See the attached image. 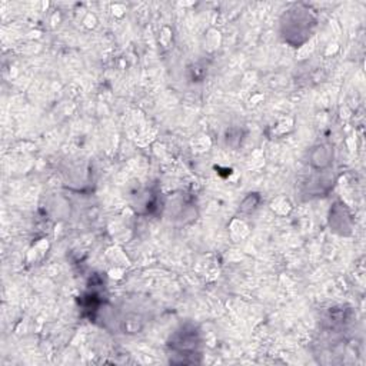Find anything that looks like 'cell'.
<instances>
[{
    "mask_svg": "<svg viewBox=\"0 0 366 366\" xmlns=\"http://www.w3.org/2000/svg\"><path fill=\"white\" fill-rule=\"evenodd\" d=\"M143 318L138 313H127L125 318L121 321V329L123 334L127 335H136L143 329Z\"/></svg>",
    "mask_w": 366,
    "mask_h": 366,
    "instance_id": "5b68a950",
    "label": "cell"
},
{
    "mask_svg": "<svg viewBox=\"0 0 366 366\" xmlns=\"http://www.w3.org/2000/svg\"><path fill=\"white\" fill-rule=\"evenodd\" d=\"M334 163V147L329 143H319L310 149L309 164L316 172H325L332 168Z\"/></svg>",
    "mask_w": 366,
    "mask_h": 366,
    "instance_id": "277c9868",
    "label": "cell"
},
{
    "mask_svg": "<svg viewBox=\"0 0 366 366\" xmlns=\"http://www.w3.org/2000/svg\"><path fill=\"white\" fill-rule=\"evenodd\" d=\"M259 204H260V196L258 193H249L242 201V204L239 206V210L242 213H247L249 215V213H252V212H255L258 209Z\"/></svg>",
    "mask_w": 366,
    "mask_h": 366,
    "instance_id": "8992f818",
    "label": "cell"
},
{
    "mask_svg": "<svg viewBox=\"0 0 366 366\" xmlns=\"http://www.w3.org/2000/svg\"><path fill=\"white\" fill-rule=\"evenodd\" d=\"M271 208L278 215H286L292 209V205H291V202L288 201L285 196H279L271 204Z\"/></svg>",
    "mask_w": 366,
    "mask_h": 366,
    "instance_id": "52a82bcc",
    "label": "cell"
},
{
    "mask_svg": "<svg viewBox=\"0 0 366 366\" xmlns=\"http://www.w3.org/2000/svg\"><path fill=\"white\" fill-rule=\"evenodd\" d=\"M315 27V18L304 5H295L285 10L280 18L282 38L289 45L299 47L309 40Z\"/></svg>",
    "mask_w": 366,
    "mask_h": 366,
    "instance_id": "6da1fadb",
    "label": "cell"
},
{
    "mask_svg": "<svg viewBox=\"0 0 366 366\" xmlns=\"http://www.w3.org/2000/svg\"><path fill=\"white\" fill-rule=\"evenodd\" d=\"M329 226L330 230L339 236H351L354 230L352 215L341 201L335 202L329 212Z\"/></svg>",
    "mask_w": 366,
    "mask_h": 366,
    "instance_id": "3957f363",
    "label": "cell"
},
{
    "mask_svg": "<svg viewBox=\"0 0 366 366\" xmlns=\"http://www.w3.org/2000/svg\"><path fill=\"white\" fill-rule=\"evenodd\" d=\"M199 345H201V337L199 332L192 325L182 326L176 330L169 341V347L176 356H192L196 354Z\"/></svg>",
    "mask_w": 366,
    "mask_h": 366,
    "instance_id": "7a4b0ae2",
    "label": "cell"
}]
</instances>
